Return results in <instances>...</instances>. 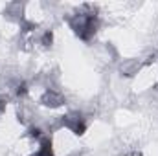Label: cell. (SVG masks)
<instances>
[{"label":"cell","instance_id":"1","mask_svg":"<svg viewBox=\"0 0 158 156\" xmlns=\"http://www.w3.org/2000/svg\"><path fill=\"white\" fill-rule=\"evenodd\" d=\"M68 26L81 40H92L98 31V9L90 4H85L79 11L68 17Z\"/></svg>","mask_w":158,"mask_h":156},{"label":"cell","instance_id":"2","mask_svg":"<svg viewBox=\"0 0 158 156\" xmlns=\"http://www.w3.org/2000/svg\"><path fill=\"white\" fill-rule=\"evenodd\" d=\"M61 125L76 136H83L86 132V121L79 112H68V114L61 116Z\"/></svg>","mask_w":158,"mask_h":156},{"label":"cell","instance_id":"3","mask_svg":"<svg viewBox=\"0 0 158 156\" xmlns=\"http://www.w3.org/2000/svg\"><path fill=\"white\" fill-rule=\"evenodd\" d=\"M40 105L48 109H59L64 105V96L55 88H46L40 96Z\"/></svg>","mask_w":158,"mask_h":156},{"label":"cell","instance_id":"4","mask_svg":"<svg viewBox=\"0 0 158 156\" xmlns=\"http://www.w3.org/2000/svg\"><path fill=\"white\" fill-rule=\"evenodd\" d=\"M35 156H55V151H53V143H52V140H50L48 136H44V138L40 140L39 151H37V154H35Z\"/></svg>","mask_w":158,"mask_h":156},{"label":"cell","instance_id":"5","mask_svg":"<svg viewBox=\"0 0 158 156\" xmlns=\"http://www.w3.org/2000/svg\"><path fill=\"white\" fill-rule=\"evenodd\" d=\"M52 42H53V33H52V30H46V31L40 35V44H42L44 48H50Z\"/></svg>","mask_w":158,"mask_h":156},{"label":"cell","instance_id":"6","mask_svg":"<svg viewBox=\"0 0 158 156\" xmlns=\"http://www.w3.org/2000/svg\"><path fill=\"white\" fill-rule=\"evenodd\" d=\"M26 94H28V84H26V83H20V84L17 86V96H19V97H24Z\"/></svg>","mask_w":158,"mask_h":156},{"label":"cell","instance_id":"7","mask_svg":"<svg viewBox=\"0 0 158 156\" xmlns=\"http://www.w3.org/2000/svg\"><path fill=\"white\" fill-rule=\"evenodd\" d=\"M6 107H7V103H6V99H0V116L6 112Z\"/></svg>","mask_w":158,"mask_h":156}]
</instances>
